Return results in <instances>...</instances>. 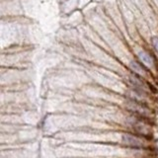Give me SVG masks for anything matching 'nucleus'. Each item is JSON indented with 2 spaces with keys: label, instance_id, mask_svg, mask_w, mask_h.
Wrapping results in <instances>:
<instances>
[{
  "label": "nucleus",
  "instance_id": "obj_1",
  "mask_svg": "<svg viewBox=\"0 0 158 158\" xmlns=\"http://www.w3.org/2000/svg\"><path fill=\"white\" fill-rule=\"evenodd\" d=\"M122 141L124 144L128 145V146L136 147V148H139V147L143 146V140L138 138V136H132V134H124L122 136Z\"/></svg>",
  "mask_w": 158,
  "mask_h": 158
},
{
  "label": "nucleus",
  "instance_id": "obj_2",
  "mask_svg": "<svg viewBox=\"0 0 158 158\" xmlns=\"http://www.w3.org/2000/svg\"><path fill=\"white\" fill-rule=\"evenodd\" d=\"M139 59L142 60L147 66H150V67L153 66V59L148 55V53H144V51H140V53H139Z\"/></svg>",
  "mask_w": 158,
  "mask_h": 158
},
{
  "label": "nucleus",
  "instance_id": "obj_3",
  "mask_svg": "<svg viewBox=\"0 0 158 158\" xmlns=\"http://www.w3.org/2000/svg\"><path fill=\"white\" fill-rule=\"evenodd\" d=\"M130 67H132V69L134 70V71L139 72V73H144V70L141 68V66L139 65L138 62H132V63H130Z\"/></svg>",
  "mask_w": 158,
  "mask_h": 158
},
{
  "label": "nucleus",
  "instance_id": "obj_4",
  "mask_svg": "<svg viewBox=\"0 0 158 158\" xmlns=\"http://www.w3.org/2000/svg\"><path fill=\"white\" fill-rule=\"evenodd\" d=\"M152 43H153V45H154L155 49H156V51L158 53V38L157 37H154V38L152 39Z\"/></svg>",
  "mask_w": 158,
  "mask_h": 158
}]
</instances>
